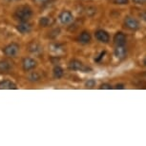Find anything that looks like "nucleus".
Wrapping results in <instances>:
<instances>
[{
  "label": "nucleus",
  "instance_id": "obj_1",
  "mask_svg": "<svg viewBox=\"0 0 146 146\" xmlns=\"http://www.w3.org/2000/svg\"><path fill=\"white\" fill-rule=\"evenodd\" d=\"M33 15V11L29 6H20L15 11V17L19 21H28Z\"/></svg>",
  "mask_w": 146,
  "mask_h": 146
},
{
  "label": "nucleus",
  "instance_id": "obj_2",
  "mask_svg": "<svg viewBox=\"0 0 146 146\" xmlns=\"http://www.w3.org/2000/svg\"><path fill=\"white\" fill-rule=\"evenodd\" d=\"M18 51H19V46L16 43H11L3 49V53L5 54V56L9 57L15 56L17 54Z\"/></svg>",
  "mask_w": 146,
  "mask_h": 146
},
{
  "label": "nucleus",
  "instance_id": "obj_3",
  "mask_svg": "<svg viewBox=\"0 0 146 146\" xmlns=\"http://www.w3.org/2000/svg\"><path fill=\"white\" fill-rule=\"evenodd\" d=\"M124 25L126 26V28H128L129 30H133V31H136V30L139 29V22L136 18L130 17V16L125 18Z\"/></svg>",
  "mask_w": 146,
  "mask_h": 146
},
{
  "label": "nucleus",
  "instance_id": "obj_4",
  "mask_svg": "<svg viewBox=\"0 0 146 146\" xmlns=\"http://www.w3.org/2000/svg\"><path fill=\"white\" fill-rule=\"evenodd\" d=\"M59 21L62 24H69L74 20L73 13L69 11H63V12L59 15Z\"/></svg>",
  "mask_w": 146,
  "mask_h": 146
},
{
  "label": "nucleus",
  "instance_id": "obj_5",
  "mask_svg": "<svg viewBox=\"0 0 146 146\" xmlns=\"http://www.w3.org/2000/svg\"><path fill=\"white\" fill-rule=\"evenodd\" d=\"M95 36L100 42H102V43H107L110 40V36H109L108 33L106 31H104V30H98V31H96L95 34Z\"/></svg>",
  "mask_w": 146,
  "mask_h": 146
},
{
  "label": "nucleus",
  "instance_id": "obj_6",
  "mask_svg": "<svg viewBox=\"0 0 146 146\" xmlns=\"http://www.w3.org/2000/svg\"><path fill=\"white\" fill-rule=\"evenodd\" d=\"M22 66H23V69L25 71H31L33 69L35 68V66H36V61L33 58H30V57H26V58L23 59Z\"/></svg>",
  "mask_w": 146,
  "mask_h": 146
},
{
  "label": "nucleus",
  "instance_id": "obj_7",
  "mask_svg": "<svg viewBox=\"0 0 146 146\" xmlns=\"http://www.w3.org/2000/svg\"><path fill=\"white\" fill-rule=\"evenodd\" d=\"M16 28L21 34H28L32 31V25L28 23V21H21V23H19Z\"/></svg>",
  "mask_w": 146,
  "mask_h": 146
},
{
  "label": "nucleus",
  "instance_id": "obj_8",
  "mask_svg": "<svg viewBox=\"0 0 146 146\" xmlns=\"http://www.w3.org/2000/svg\"><path fill=\"white\" fill-rule=\"evenodd\" d=\"M114 43L117 46H120V45H124L126 43V36L123 33L118 32L114 35Z\"/></svg>",
  "mask_w": 146,
  "mask_h": 146
},
{
  "label": "nucleus",
  "instance_id": "obj_9",
  "mask_svg": "<svg viewBox=\"0 0 146 146\" xmlns=\"http://www.w3.org/2000/svg\"><path fill=\"white\" fill-rule=\"evenodd\" d=\"M69 68L71 70H74V71H80V70H85L83 64L82 62H80L79 60L78 59H73L69 62Z\"/></svg>",
  "mask_w": 146,
  "mask_h": 146
},
{
  "label": "nucleus",
  "instance_id": "obj_10",
  "mask_svg": "<svg viewBox=\"0 0 146 146\" xmlns=\"http://www.w3.org/2000/svg\"><path fill=\"white\" fill-rule=\"evenodd\" d=\"M126 54H127V51H126L124 45L117 46V48L115 50V56L118 59H123L126 56Z\"/></svg>",
  "mask_w": 146,
  "mask_h": 146
},
{
  "label": "nucleus",
  "instance_id": "obj_11",
  "mask_svg": "<svg viewBox=\"0 0 146 146\" xmlns=\"http://www.w3.org/2000/svg\"><path fill=\"white\" fill-rule=\"evenodd\" d=\"M0 89L15 90V89H16V85L11 80H3V81L0 82Z\"/></svg>",
  "mask_w": 146,
  "mask_h": 146
},
{
  "label": "nucleus",
  "instance_id": "obj_12",
  "mask_svg": "<svg viewBox=\"0 0 146 146\" xmlns=\"http://www.w3.org/2000/svg\"><path fill=\"white\" fill-rule=\"evenodd\" d=\"M54 23V20L52 17H48V16H44L41 17L39 20V25L41 27H50Z\"/></svg>",
  "mask_w": 146,
  "mask_h": 146
},
{
  "label": "nucleus",
  "instance_id": "obj_13",
  "mask_svg": "<svg viewBox=\"0 0 146 146\" xmlns=\"http://www.w3.org/2000/svg\"><path fill=\"white\" fill-rule=\"evenodd\" d=\"M12 69V63L8 60H0V72L7 73Z\"/></svg>",
  "mask_w": 146,
  "mask_h": 146
},
{
  "label": "nucleus",
  "instance_id": "obj_14",
  "mask_svg": "<svg viewBox=\"0 0 146 146\" xmlns=\"http://www.w3.org/2000/svg\"><path fill=\"white\" fill-rule=\"evenodd\" d=\"M28 48H29L30 52H32V53H35V54L40 53V52L42 51V48H41V46L38 43L35 42V41H33V42H31V43L29 44Z\"/></svg>",
  "mask_w": 146,
  "mask_h": 146
},
{
  "label": "nucleus",
  "instance_id": "obj_15",
  "mask_svg": "<svg viewBox=\"0 0 146 146\" xmlns=\"http://www.w3.org/2000/svg\"><path fill=\"white\" fill-rule=\"evenodd\" d=\"M78 41L80 43L87 44L91 41V35L88 32H82L78 36Z\"/></svg>",
  "mask_w": 146,
  "mask_h": 146
},
{
  "label": "nucleus",
  "instance_id": "obj_16",
  "mask_svg": "<svg viewBox=\"0 0 146 146\" xmlns=\"http://www.w3.org/2000/svg\"><path fill=\"white\" fill-rule=\"evenodd\" d=\"M63 74H64V72H63V69L61 67H59V66H56V67L54 68V78H62Z\"/></svg>",
  "mask_w": 146,
  "mask_h": 146
},
{
  "label": "nucleus",
  "instance_id": "obj_17",
  "mask_svg": "<svg viewBox=\"0 0 146 146\" xmlns=\"http://www.w3.org/2000/svg\"><path fill=\"white\" fill-rule=\"evenodd\" d=\"M40 79V75L37 72H33L31 75L29 76V80L31 81H37Z\"/></svg>",
  "mask_w": 146,
  "mask_h": 146
},
{
  "label": "nucleus",
  "instance_id": "obj_18",
  "mask_svg": "<svg viewBox=\"0 0 146 146\" xmlns=\"http://www.w3.org/2000/svg\"><path fill=\"white\" fill-rule=\"evenodd\" d=\"M96 80L95 79H89L88 81H86V83H85V86H86V88H89V89H92V88H94L96 86Z\"/></svg>",
  "mask_w": 146,
  "mask_h": 146
},
{
  "label": "nucleus",
  "instance_id": "obj_19",
  "mask_svg": "<svg viewBox=\"0 0 146 146\" xmlns=\"http://www.w3.org/2000/svg\"><path fill=\"white\" fill-rule=\"evenodd\" d=\"M59 33H60V30L59 29H54V31H52L51 33H49V36L52 37V38H54V37H56L57 35H59Z\"/></svg>",
  "mask_w": 146,
  "mask_h": 146
},
{
  "label": "nucleus",
  "instance_id": "obj_20",
  "mask_svg": "<svg viewBox=\"0 0 146 146\" xmlns=\"http://www.w3.org/2000/svg\"><path fill=\"white\" fill-rule=\"evenodd\" d=\"M114 3L117 5H127L129 0H114Z\"/></svg>",
  "mask_w": 146,
  "mask_h": 146
},
{
  "label": "nucleus",
  "instance_id": "obj_21",
  "mask_svg": "<svg viewBox=\"0 0 146 146\" xmlns=\"http://www.w3.org/2000/svg\"><path fill=\"white\" fill-rule=\"evenodd\" d=\"M112 85H110L108 83H103V84H101L100 85V89H105V90H111L112 89Z\"/></svg>",
  "mask_w": 146,
  "mask_h": 146
},
{
  "label": "nucleus",
  "instance_id": "obj_22",
  "mask_svg": "<svg viewBox=\"0 0 146 146\" xmlns=\"http://www.w3.org/2000/svg\"><path fill=\"white\" fill-rule=\"evenodd\" d=\"M35 3H36L37 5H44L46 3H48L50 0H34Z\"/></svg>",
  "mask_w": 146,
  "mask_h": 146
},
{
  "label": "nucleus",
  "instance_id": "obj_23",
  "mask_svg": "<svg viewBox=\"0 0 146 146\" xmlns=\"http://www.w3.org/2000/svg\"><path fill=\"white\" fill-rule=\"evenodd\" d=\"M115 89H124V85L123 84H117L115 86Z\"/></svg>",
  "mask_w": 146,
  "mask_h": 146
},
{
  "label": "nucleus",
  "instance_id": "obj_24",
  "mask_svg": "<svg viewBox=\"0 0 146 146\" xmlns=\"http://www.w3.org/2000/svg\"><path fill=\"white\" fill-rule=\"evenodd\" d=\"M133 1L137 4H142V3H144L146 0H133Z\"/></svg>",
  "mask_w": 146,
  "mask_h": 146
},
{
  "label": "nucleus",
  "instance_id": "obj_25",
  "mask_svg": "<svg viewBox=\"0 0 146 146\" xmlns=\"http://www.w3.org/2000/svg\"><path fill=\"white\" fill-rule=\"evenodd\" d=\"M104 54H105V52H102V53L100 54V57H98V58H96V61H100V60L102 58V56H104Z\"/></svg>",
  "mask_w": 146,
  "mask_h": 146
},
{
  "label": "nucleus",
  "instance_id": "obj_26",
  "mask_svg": "<svg viewBox=\"0 0 146 146\" xmlns=\"http://www.w3.org/2000/svg\"><path fill=\"white\" fill-rule=\"evenodd\" d=\"M143 64H144V65L146 66V57L144 58V60H143Z\"/></svg>",
  "mask_w": 146,
  "mask_h": 146
},
{
  "label": "nucleus",
  "instance_id": "obj_27",
  "mask_svg": "<svg viewBox=\"0 0 146 146\" xmlns=\"http://www.w3.org/2000/svg\"><path fill=\"white\" fill-rule=\"evenodd\" d=\"M143 19H144V20L146 21V13H145V15H143Z\"/></svg>",
  "mask_w": 146,
  "mask_h": 146
}]
</instances>
